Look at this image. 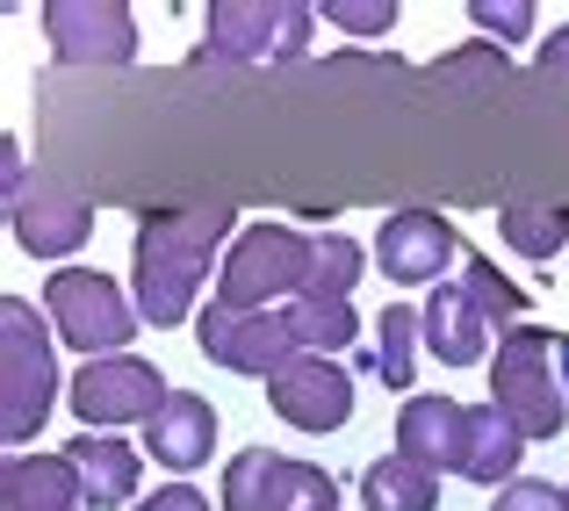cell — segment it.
I'll list each match as a JSON object with an SVG mask.
<instances>
[{
    "label": "cell",
    "mask_w": 569,
    "mask_h": 511,
    "mask_svg": "<svg viewBox=\"0 0 569 511\" xmlns=\"http://www.w3.org/2000/svg\"><path fill=\"white\" fill-rule=\"evenodd\" d=\"M231 202H188V209H159L138 223V246H130V295H138V318L173 332L188 324L194 295L209 281V260L231 238Z\"/></svg>",
    "instance_id": "6da1fadb"
},
{
    "label": "cell",
    "mask_w": 569,
    "mask_h": 511,
    "mask_svg": "<svg viewBox=\"0 0 569 511\" xmlns=\"http://www.w3.org/2000/svg\"><path fill=\"white\" fill-rule=\"evenodd\" d=\"M51 397H58L51 332L22 295H0V432H8V447H22L51 418Z\"/></svg>",
    "instance_id": "7a4b0ae2"
},
{
    "label": "cell",
    "mask_w": 569,
    "mask_h": 511,
    "mask_svg": "<svg viewBox=\"0 0 569 511\" xmlns=\"http://www.w3.org/2000/svg\"><path fill=\"white\" fill-rule=\"evenodd\" d=\"M556 368H562V360H556V332L519 324V332L498 339V360H490V403H498L527 440H562V425H569Z\"/></svg>",
    "instance_id": "3957f363"
},
{
    "label": "cell",
    "mask_w": 569,
    "mask_h": 511,
    "mask_svg": "<svg viewBox=\"0 0 569 511\" xmlns=\"http://www.w3.org/2000/svg\"><path fill=\"white\" fill-rule=\"evenodd\" d=\"M310 252L318 238H303L296 223H252V231L231 238L223 252V274H217V303L223 310H267L274 295H303L310 281Z\"/></svg>",
    "instance_id": "277c9868"
},
{
    "label": "cell",
    "mask_w": 569,
    "mask_h": 511,
    "mask_svg": "<svg viewBox=\"0 0 569 511\" xmlns=\"http://www.w3.org/2000/svg\"><path fill=\"white\" fill-rule=\"evenodd\" d=\"M43 310H51L58 339L87 360L123 353L130 332H138V303H130L109 274H94V267H58L51 289H43Z\"/></svg>",
    "instance_id": "5b68a950"
},
{
    "label": "cell",
    "mask_w": 569,
    "mask_h": 511,
    "mask_svg": "<svg viewBox=\"0 0 569 511\" xmlns=\"http://www.w3.org/2000/svg\"><path fill=\"white\" fill-rule=\"evenodd\" d=\"M310 29L318 14L296 8V0H223L209 8V37H202V58H223V66H281V58H303L310 51Z\"/></svg>",
    "instance_id": "8992f818"
},
{
    "label": "cell",
    "mask_w": 569,
    "mask_h": 511,
    "mask_svg": "<svg viewBox=\"0 0 569 511\" xmlns=\"http://www.w3.org/2000/svg\"><path fill=\"white\" fill-rule=\"evenodd\" d=\"M167 374L144 353H109L87 360L72 374V411H80V432H116V425H152L159 403H167Z\"/></svg>",
    "instance_id": "52a82bcc"
},
{
    "label": "cell",
    "mask_w": 569,
    "mask_h": 511,
    "mask_svg": "<svg viewBox=\"0 0 569 511\" xmlns=\"http://www.w3.org/2000/svg\"><path fill=\"white\" fill-rule=\"evenodd\" d=\"M223 511H339V483L296 454L246 447L223 469Z\"/></svg>",
    "instance_id": "ba28073f"
},
{
    "label": "cell",
    "mask_w": 569,
    "mask_h": 511,
    "mask_svg": "<svg viewBox=\"0 0 569 511\" xmlns=\"http://www.w3.org/2000/svg\"><path fill=\"white\" fill-rule=\"evenodd\" d=\"M194 339H202V353L217 360V368L260 374V382H274V374L296 360V339H289V318H281V310H223V303H209L202 324H194Z\"/></svg>",
    "instance_id": "9c48e42d"
},
{
    "label": "cell",
    "mask_w": 569,
    "mask_h": 511,
    "mask_svg": "<svg viewBox=\"0 0 569 511\" xmlns=\"http://www.w3.org/2000/svg\"><path fill=\"white\" fill-rule=\"evenodd\" d=\"M43 37H51L58 66H130L138 58V22L116 0H58L43 8Z\"/></svg>",
    "instance_id": "30bf717a"
},
{
    "label": "cell",
    "mask_w": 569,
    "mask_h": 511,
    "mask_svg": "<svg viewBox=\"0 0 569 511\" xmlns=\"http://www.w3.org/2000/svg\"><path fill=\"white\" fill-rule=\"evenodd\" d=\"M455 252H461V231L447 217H432V209H397L376 238V267L397 289H440Z\"/></svg>",
    "instance_id": "8fae6325"
},
{
    "label": "cell",
    "mask_w": 569,
    "mask_h": 511,
    "mask_svg": "<svg viewBox=\"0 0 569 511\" xmlns=\"http://www.w3.org/2000/svg\"><path fill=\"white\" fill-rule=\"evenodd\" d=\"M267 403L289 418L296 432H339L353 418V374L339 360H318V353H296L289 368L267 382Z\"/></svg>",
    "instance_id": "7c38bea8"
},
{
    "label": "cell",
    "mask_w": 569,
    "mask_h": 511,
    "mask_svg": "<svg viewBox=\"0 0 569 511\" xmlns=\"http://www.w3.org/2000/svg\"><path fill=\"white\" fill-rule=\"evenodd\" d=\"M8 223H14V246H22L29 260H66L72 246H87L94 209H87L66 180H29L8 202Z\"/></svg>",
    "instance_id": "4fadbf2b"
},
{
    "label": "cell",
    "mask_w": 569,
    "mask_h": 511,
    "mask_svg": "<svg viewBox=\"0 0 569 511\" xmlns=\"http://www.w3.org/2000/svg\"><path fill=\"white\" fill-rule=\"evenodd\" d=\"M461 447H469V403L455 397H411L397 411V454L418 469H455L461 475Z\"/></svg>",
    "instance_id": "5bb4252c"
},
{
    "label": "cell",
    "mask_w": 569,
    "mask_h": 511,
    "mask_svg": "<svg viewBox=\"0 0 569 511\" xmlns=\"http://www.w3.org/2000/svg\"><path fill=\"white\" fill-rule=\"evenodd\" d=\"M144 447H152L159 469H202L209 447H217V403L194 397V389H173L159 403V418L144 425Z\"/></svg>",
    "instance_id": "9a60e30c"
},
{
    "label": "cell",
    "mask_w": 569,
    "mask_h": 511,
    "mask_svg": "<svg viewBox=\"0 0 569 511\" xmlns=\"http://www.w3.org/2000/svg\"><path fill=\"white\" fill-rule=\"evenodd\" d=\"M418 324H426V345L447 360V368H476V360L490 353V318L476 310V295L461 289V281L455 289L440 281V289L418 303Z\"/></svg>",
    "instance_id": "2e32d148"
},
{
    "label": "cell",
    "mask_w": 569,
    "mask_h": 511,
    "mask_svg": "<svg viewBox=\"0 0 569 511\" xmlns=\"http://www.w3.org/2000/svg\"><path fill=\"white\" fill-rule=\"evenodd\" d=\"M80 469L66 454H8L0 461V511H80Z\"/></svg>",
    "instance_id": "e0dca14e"
},
{
    "label": "cell",
    "mask_w": 569,
    "mask_h": 511,
    "mask_svg": "<svg viewBox=\"0 0 569 511\" xmlns=\"http://www.w3.org/2000/svg\"><path fill=\"white\" fill-rule=\"evenodd\" d=\"M66 461L80 469V490L94 511H116L138 498V447L116 440V432H80V440L66 447Z\"/></svg>",
    "instance_id": "ac0fdd59"
},
{
    "label": "cell",
    "mask_w": 569,
    "mask_h": 511,
    "mask_svg": "<svg viewBox=\"0 0 569 511\" xmlns=\"http://www.w3.org/2000/svg\"><path fill=\"white\" fill-rule=\"evenodd\" d=\"M519 454H527V432L498 411V403H469V447H461V475L483 490L519 483Z\"/></svg>",
    "instance_id": "d6986e66"
},
{
    "label": "cell",
    "mask_w": 569,
    "mask_h": 511,
    "mask_svg": "<svg viewBox=\"0 0 569 511\" xmlns=\"http://www.w3.org/2000/svg\"><path fill=\"white\" fill-rule=\"evenodd\" d=\"M281 318H289L296 353H318V360L347 353L353 332H361V318H353L347 295H296V303H281Z\"/></svg>",
    "instance_id": "ffe728a7"
},
{
    "label": "cell",
    "mask_w": 569,
    "mask_h": 511,
    "mask_svg": "<svg viewBox=\"0 0 569 511\" xmlns=\"http://www.w3.org/2000/svg\"><path fill=\"white\" fill-rule=\"evenodd\" d=\"M361 504L368 511H432L440 504V475L403 461V454H382L361 469Z\"/></svg>",
    "instance_id": "44dd1931"
},
{
    "label": "cell",
    "mask_w": 569,
    "mask_h": 511,
    "mask_svg": "<svg viewBox=\"0 0 569 511\" xmlns=\"http://www.w3.org/2000/svg\"><path fill=\"white\" fill-rule=\"evenodd\" d=\"M418 339H426L418 310H411V303H389L382 324H376V353H361V368H376L389 389H411V374H418Z\"/></svg>",
    "instance_id": "7402d4cb"
},
{
    "label": "cell",
    "mask_w": 569,
    "mask_h": 511,
    "mask_svg": "<svg viewBox=\"0 0 569 511\" xmlns=\"http://www.w3.org/2000/svg\"><path fill=\"white\" fill-rule=\"evenodd\" d=\"M498 231H505V246H512L519 260H556L569 246V217L562 209H533V202H505Z\"/></svg>",
    "instance_id": "603a6c76"
},
{
    "label": "cell",
    "mask_w": 569,
    "mask_h": 511,
    "mask_svg": "<svg viewBox=\"0 0 569 511\" xmlns=\"http://www.w3.org/2000/svg\"><path fill=\"white\" fill-rule=\"evenodd\" d=\"M461 289H469V295H476V310H483L490 324H505V332H519V318H527V303H533L527 289H512V281H505L490 260H476V252L461 260Z\"/></svg>",
    "instance_id": "cb8c5ba5"
},
{
    "label": "cell",
    "mask_w": 569,
    "mask_h": 511,
    "mask_svg": "<svg viewBox=\"0 0 569 511\" xmlns=\"http://www.w3.org/2000/svg\"><path fill=\"white\" fill-rule=\"evenodd\" d=\"M361 267H368V252L353 246V238H318V252H310V281H303V295H353Z\"/></svg>",
    "instance_id": "d4e9b609"
},
{
    "label": "cell",
    "mask_w": 569,
    "mask_h": 511,
    "mask_svg": "<svg viewBox=\"0 0 569 511\" xmlns=\"http://www.w3.org/2000/svg\"><path fill=\"white\" fill-rule=\"evenodd\" d=\"M469 22L483 37H498V51H505V43H519L533 29V0H469Z\"/></svg>",
    "instance_id": "484cf974"
},
{
    "label": "cell",
    "mask_w": 569,
    "mask_h": 511,
    "mask_svg": "<svg viewBox=\"0 0 569 511\" xmlns=\"http://www.w3.org/2000/svg\"><path fill=\"white\" fill-rule=\"evenodd\" d=\"M325 22H339L347 37H389V29H397V8H389V0H332Z\"/></svg>",
    "instance_id": "4316f807"
},
{
    "label": "cell",
    "mask_w": 569,
    "mask_h": 511,
    "mask_svg": "<svg viewBox=\"0 0 569 511\" xmlns=\"http://www.w3.org/2000/svg\"><path fill=\"white\" fill-rule=\"evenodd\" d=\"M498 511H569V498L556 483H533V475H519V483L498 490Z\"/></svg>",
    "instance_id": "83f0119b"
},
{
    "label": "cell",
    "mask_w": 569,
    "mask_h": 511,
    "mask_svg": "<svg viewBox=\"0 0 569 511\" xmlns=\"http://www.w3.org/2000/svg\"><path fill=\"white\" fill-rule=\"evenodd\" d=\"M138 511H209V498H202L194 483H167V490H152Z\"/></svg>",
    "instance_id": "f1b7e54d"
},
{
    "label": "cell",
    "mask_w": 569,
    "mask_h": 511,
    "mask_svg": "<svg viewBox=\"0 0 569 511\" xmlns=\"http://www.w3.org/2000/svg\"><path fill=\"white\" fill-rule=\"evenodd\" d=\"M541 66L548 72H569V29H556V37L541 43Z\"/></svg>",
    "instance_id": "f546056e"
},
{
    "label": "cell",
    "mask_w": 569,
    "mask_h": 511,
    "mask_svg": "<svg viewBox=\"0 0 569 511\" xmlns=\"http://www.w3.org/2000/svg\"><path fill=\"white\" fill-rule=\"evenodd\" d=\"M556 360H562V382H569V339H556Z\"/></svg>",
    "instance_id": "4dcf8cb0"
},
{
    "label": "cell",
    "mask_w": 569,
    "mask_h": 511,
    "mask_svg": "<svg viewBox=\"0 0 569 511\" xmlns=\"http://www.w3.org/2000/svg\"><path fill=\"white\" fill-rule=\"evenodd\" d=\"M562 498H569V490H562Z\"/></svg>",
    "instance_id": "1f68e13d"
}]
</instances>
